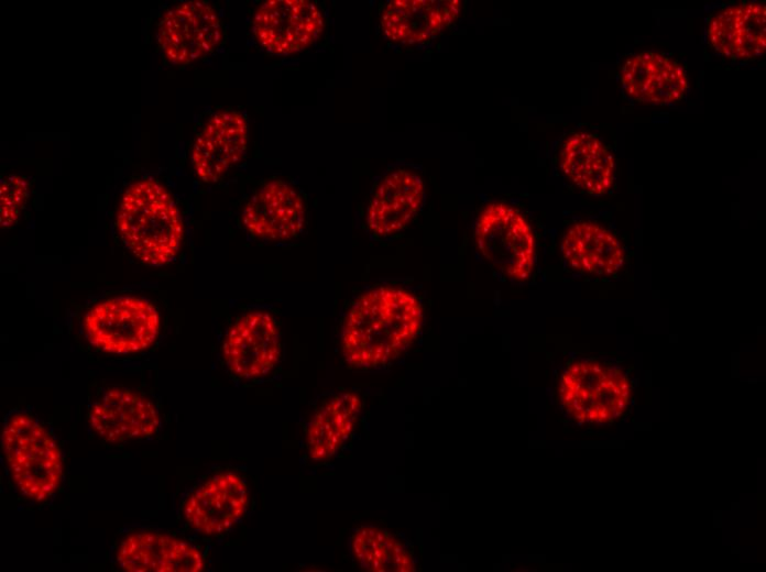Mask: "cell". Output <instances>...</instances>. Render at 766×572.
<instances>
[{
	"instance_id": "obj_5",
	"label": "cell",
	"mask_w": 766,
	"mask_h": 572,
	"mask_svg": "<svg viewBox=\"0 0 766 572\" xmlns=\"http://www.w3.org/2000/svg\"><path fill=\"white\" fill-rule=\"evenodd\" d=\"M631 386L614 366L579 360L562 372L559 399L566 413L580 424L609 422L626 409Z\"/></svg>"
},
{
	"instance_id": "obj_12",
	"label": "cell",
	"mask_w": 766,
	"mask_h": 572,
	"mask_svg": "<svg viewBox=\"0 0 766 572\" xmlns=\"http://www.w3.org/2000/svg\"><path fill=\"white\" fill-rule=\"evenodd\" d=\"M306 208L302 194L282 179L263 184L247 201L242 223L254 238L282 242L303 230Z\"/></svg>"
},
{
	"instance_id": "obj_14",
	"label": "cell",
	"mask_w": 766,
	"mask_h": 572,
	"mask_svg": "<svg viewBox=\"0 0 766 572\" xmlns=\"http://www.w3.org/2000/svg\"><path fill=\"white\" fill-rule=\"evenodd\" d=\"M248 123L233 109L212 114L197 134L192 147V166L205 183L218 182L245 154Z\"/></svg>"
},
{
	"instance_id": "obj_3",
	"label": "cell",
	"mask_w": 766,
	"mask_h": 572,
	"mask_svg": "<svg viewBox=\"0 0 766 572\" xmlns=\"http://www.w3.org/2000/svg\"><path fill=\"white\" fill-rule=\"evenodd\" d=\"M1 442L13 482L24 496L42 502L57 491L62 454L43 425L28 414H13L4 424Z\"/></svg>"
},
{
	"instance_id": "obj_22",
	"label": "cell",
	"mask_w": 766,
	"mask_h": 572,
	"mask_svg": "<svg viewBox=\"0 0 766 572\" xmlns=\"http://www.w3.org/2000/svg\"><path fill=\"white\" fill-rule=\"evenodd\" d=\"M358 564L370 572H413L416 563L408 548L391 532L375 526H362L350 540Z\"/></svg>"
},
{
	"instance_id": "obj_20",
	"label": "cell",
	"mask_w": 766,
	"mask_h": 572,
	"mask_svg": "<svg viewBox=\"0 0 766 572\" xmlns=\"http://www.w3.org/2000/svg\"><path fill=\"white\" fill-rule=\"evenodd\" d=\"M561 254L573 270L593 274L612 275L624 263V250L619 239L604 227L591 221L571 224L561 240Z\"/></svg>"
},
{
	"instance_id": "obj_21",
	"label": "cell",
	"mask_w": 766,
	"mask_h": 572,
	"mask_svg": "<svg viewBox=\"0 0 766 572\" xmlns=\"http://www.w3.org/2000/svg\"><path fill=\"white\" fill-rule=\"evenodd\" d=\"M362 403L354 392H341L325 402L308 424L306 442L314 461L332 458L352 435Z\"/></svg>"
},
{
	"instance_id": "obj_23",
	"label": "cell",
	"mask_w": 766,
	"mask_h": 572,
	"mask_svg": "<svg viewBox=\"0 0 766 572\" xmlns=\"http://www.w3.org/2000/svg\"><path fill=\"white\" fill-rule=\"evenodd\" d=\"M28 180L20 175H8L0 182V224L13 226L26 202Z\"/></svg>"
},
{
	"instance_id": "obj_18",
	"label": "cell",
	"mask_w": 766,
	"mask_h": 572,
	"mask_svg": "<svg viewBox=\"0 0 766 572\" xmlns=\"http://www.w3.org/2000/svg\"><path fill=\"white\" fill-rule=\"evenodd\" d=\"M460 10L459 0H392L383 7L380 24L390 41L417 45L449 28Z\"/></svg>"
},
{
	"instance_id": "obj_19",
	"label": "cell",
	"mask_w": 766,
	"mask_h": 572,
	"mask_svg": "<svg viewBox=\"0 0 766 572\" xmlns=\"http://www.w3.org/2000/svg\"><path fill=\"white\" fill-rule=\"evenodd\" d=\"M558 162L565 177L589 195H603L614 183L613 153L594 133L578 131L569 134L560 147Z\"/></svg>"
},
{
	"instance_id": "obj_11",
	"label": "cell",
	"mask_w": 766,
	"mask_h": 572,
	"mask_svg": "<svg viewBox=\"0 0 766 572\" xmlns=\"http://www.w3.org/2000/svg\"><path fill=\"white\" fill-rule=\"evenodd\" d=\"M623 96L645 106H674L688 92L685 68L672 57L653 51L631 55L620 69Z\"/></svg>"
},
{
	"instance_id": "obj_6",
	"label": "cell",
	"mask_w": 766,
	"mask_h": 572,
	"mask_svg": "<svg viewBox=\"0 0 766 572\" xmlns=\"http://www.w3.org/2000/svg\"><path fill=\"white\" fill-rule=\"evenodd\" d=\"M84 332L96 348L130 354L149 348L157 338L160 316L140 297L119 296L97 302L84 317Z\"/></svg>"
},
{
	"instance_id": "obj_4",
	"label": "cell",
	"mask_w": 766,
	"mask_h": 572,
	"mask_svg": "<svg viewBox=\"0 0 766 572\" xmlns=\"http://www.w3.org/2000/svg\"><path fill=\"white\" fill-rule=\"evenodd\" d=\"M475 248L502 276L527 280L534 270L536 244L527 219L506 202H491L479 213L473 231Z\"/></svg>"
},
{
	"instance_id": "obj_13",
	"label": "cell",
	"mask_w": 766,
	"mask_h": 572,
	"mask_svg": "<svg viewBox=\"0 0 766 572\" xmlns=\"http://www.w3.org/2000/svg\"><path fill=\"white\" fill-rule=\"evenodd\" d=\"M249 504L245 481L233 472H221L197 487L184 504L186 522L205 536L228 531L244 515Z\"/></svg>"
},
{
	"instance_id": "obj_10",
	"label": "cell",
	"mask_w": 766,
	"mask_h": 572,
	"mask_svg": "<svg viewBox=\"0 0 766 572\" xmlns=\"http://www.w3.org/2000/svg\"><path fill=\"white\" fill-rule=\"evenodd\" d=\"M705 41L718 56L734 63H748L766 51V10L759 1L725 6L705 22Z\"/></svg>"
},
{
	"instance_id": "obj_7",
	"label": "cell",
	"mask_w": 766,
	"mask_h": 572,
	"mask_svg": "<svg viewBox=\"0 0 766 572\" xmlns=\"http://www.w3.org/2000/svg\"><path fill=\"white\" fill-rule=\"evenodd\" d=\"M156 36L167 61L186 65L216 50L222 38V28L208 2L185 1L164 13Z\"/></svg>"
},
{
	"instance_id": "obj_15",
	"label": "cell",
	"mask_w": 766,
	"mask_h": 572,
	"mask_svg": "<svg viewBox=\"0 0 766 572\" xmlns=\"http://www.w3.org/2000/svg\"><path fill=\"white\" fill-rule=\"evenodd\" d=\"M89 424L103 440L123 442L153 436L160 427V415L144 396L112 387L91 405Z\"/></svg>"
},
{
	"instance_id": "obj_16",
	"label": "cell",
	"mask_w": 766,
	"mask_h": 572,
	"mask_svg": "<svg viewBox=\"0 0 766 572\" xmlns=\"http://www.w3.org/2000/svg\"><path fill=\"white\" fill-rule=\"evenodd\" d=\"M425 183L415 172L397 168L379 182L366 209V226L377 238L402 231L419 211Z\"/></svg>"
},
{
	"instance_id": "obj_1",
	"label": "cell",
	"mask_w": 766,
	"mask_h": 572,
	"mask_svg": "<svg viewBox=\"0 0 766 572\" xmlns=\"http://www.w3.org/2000/svg\"><path fill=\"white\" fill-rule=\"evenodd\" d=\"M423 306L411 292L379 286L362 293L348 309L340 333L346 362L375 369L397 359L417 338Z\"/></svg>"
},
{
	"instance_id": "obj_9",
	"label": "cell",
	"mask_w": 766,
	"mask_h": 572,
	"mask_svg": "<svg viewBox=\"0 0 766 572\" xmlns=\"http://www.w3.org/2000/svg\"><path fill=\"white\" fill-rule=\"evenodd\" d=\"M222 356L228 370L240 378L266 376L281 358V334L274 317L264 310L240 317L225 337Z\"/></svg>"
},
{
	"instance_id": "obj_8",
	"label": "cell",
	"mask_w": 766,
	"mask_h": 572,
	"mask_svg": "<svg viewBox=\"0 0 766 572\" xmlns=\"http://www.w3.org/2000/svg\"><path fill=\"white\" fill-rule=\"evenodd\" d=\"M324 19L308 0H267L252 20L256 42L267 52L291 55L308 48L320 35Z\"/></svg>"
},
{
	"instance_id": "obj_17",
	"label": "cell",
	"mask_w": 766,
	"mask_h": 572,
	"mask_svg": "<svg viewBox=\"0 0 766 572\" xmlns=\"http://www.w3.org/2000/svg\"><path fill=\"white\" fill-rule=\"evenodd\" d=\"M117 561L128 572H200L205 561L192 543L156 531H140L125 537Z\"/></svg>"
},
{
	"instance_id": "obj_2",
	"label": "cell",
	"mask_w": 766,
	"mask_h": 572,
	"mask_svg": "<svg viewBox=\"0 0 766 572\" xmlns=\"http://www.w3.org/2000/svg\"><path fill=\"white\" fill-rule=\"evenodd\" d=\"M116 224L124 245L150 266L169 263L183 240L178 208L165 187L153 179L128 186L119 202Z\"/></svg>"
}]
</instances>
